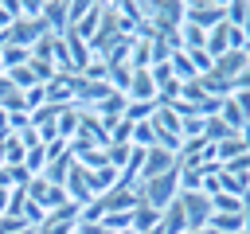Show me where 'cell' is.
Listing matches in <instances>:
<instances>
[{
	"label": "cell",
	"mask_w": 250,
	"mask_h": 234,
	"mask_svg": "<svg viewBox=\"0 0 250 234\" xmlns=\"http://www.w3.org/2000/svg\"><path fill=\"white\" fill-rule=\"evenodd\" d=\"M137 191H141V199H145L148 207H156V211L172 207L176 195H180V168H172V172H164V176H156V179H145Z\"/></svg>",
	"instance_id": "cell-1"
},
{
	"label": "cell",
	"mask_w": 250,
	"mask_h": 234,
	"mask_svg": "<svg viewBox=\"0 0 250 234\" xmlns=\"http://www.w3.org/2000/svg\"><path fill=\"white\" fill-rule=\"evenodd\" d=\"M121 39H129V35H121V23H117V4H102V23H98V31H94V39H90V51H94V58H105Z\"/></svg>",
	"instance_id": "cell-2"
},
{
	"label": "cell",
	"mask_w": 250,
	"mask_h": 234,
	"mask_svg": "<svg viewBox=\"0 0 250 234\" xmlns=\"http://www.w3.org/2000/svg\"><path fill=\"white\" fill-rule=\"evenodd\" d=\"M176 203H180V211H184V218H188V230H203V226L211 222V214H215L211 195H203V191H180Z\"/></svg>",
	"instance_id": "cell-3"
},
{
	"label": "cell",
	"mask_w": 250,
	"mask_h": 234,
	"mask_svg": "<svg viewBox=\"0 0 250 234\" xmlns=\"http://www.w3.org/2000/svg\"><path fill=\"white\" fill-rule=\"evenodd\" d=\"M184 23H191V27H203V31H211V27L227 23V4H211V0H191V4H184Z\"/></svg>",
	"instance_id": "cell-4"
},
{
	"label": "cell",
	"mask_w": 250,
	"mask_h": 234,
	"mask_svg": "<svg viewBox=\"0 0 250 234\" xmlns=\"http://www.w3.org/2000/svg\"><path fill=\"white\" fill-rule=\"evenodd\" d=\"M23 191H27V199H31V203H39L47 214H51V211H59V207L66 203V191H62V187H55V183H47L43 176H31Z\"/></svg>",
	"instance_id": "cell-5"
},
{
	"label": "cell",
	"mask_w": 250,
	"mask_h": 234,
	"mask_svg": "<svg viewBox=\"0 0 250 234\" xmlns=\"http://www.w3.org/2000/svg\"><path fill=\"white\" fill-rule=\"evenodd\" d=\"M172 168H180V160H176V152H168V148H145V168H141V183L145 179H156V176H164V172H172Z\"/></svg>",
	"instance_id": "cell-6"
},
{
	"label": "cell",
	"mask_w": 250,
	"mask_h": 234,
	"mask_svg": "<svg viewBox=\"0 0 250 234\" xmlns=\"http://www.w3.org/2000/svg\"><path fill=\"white\" fill-rule=\"evenodd\" d=\"M62 191H66V199L74 203V207H86L94 195H90V172L82 168V164H70V172H66V183H62Z\"/></svg>",
	"instance_id": "cell-7"
},
{
	"label": "cell",
	"mask_w": 250,
	"mask_h": 234,
	"mask_svg": "<svg viewBox=\"0 0 250 234\" xmlns=\"http://www.w3.org/2000/svg\"><path fill=\"white\" fill-rule=\"evenodd\" d=\"M70 160L74 164H82L86 172H98V168H105L109 160H105V148H98V144H90V140H70Z\"/></svg>",
	"instance_id": "cell-8"
},
{
	"label": "cell",
	"mask_w": 250,
	"mask_h": 234,
	"mask_svg": "<svg viewBox=\"0 0 250 234\" xmlns=\"http://www.w3.org/2000/svg\"><path fill=\"white\" fill-rule=\"evenodd\" d=\"M62 43H66V58H70V74H82L90 62H94V51H90V43L86 39H78L74 31H66L62 35Z\"/></svg>",
	"instance_id": "cell-9"
},
{
	"label": "cell",
	"mask_w": 250,
	"mask_h": 234,
	"mask_svg": "<svg viewBox=\"0 0 250 234\" xmlns=\"http://www.w3.org/2000/svg\"><path fill=\"white\" fill-rule=\"evenodd\" d=\"M125 101H160V98H156L152 70H133V78H129V90H125Z\"/></svg>",
	"instance_id": "cell-10"
},
{
	"label": "cell",
	"mask_w": 250,
	"mask_h": 234,
	"mask_svg": "<svg viewBox=\"0 0 250 234\" xmlns=\"http://www.w3.org/2000/svg\"><path fill=\"white\" fill-rule=\"evenodd\" d=\"M43 31H47V27H43V20H16V23H12V31H8L4 39H8V43H16V47H27V51H31V43H35Z\"/></svg>",
	"instance_id": "cell-11"
},
{
	"label": "cell",
	"mask_w": 250,
	"mask_h": 234,
	"mask_svg": "<svg viewBox=\"0 0 250 234\" xmlns=\"http://www.w3.org/2000/svg\"><path fill=\"white\" fill-rule=\"evenodd\" d=\"M246 66H250V62H246V51H227L223 58H215L211 74H215V78H223V82H234Z\"/></svg>",
	"instance_id": "cell-12"
},
{
	"label": "cell",
	"mask_w": 250,
	"mask_h": 234,
	"mask_svg": "<svg viewBox=\"0 0 250 234\" xmlns=\"http://www.w3.org/2000/svg\"><path fill=\"white\" fill-rule=\"evenodd\" d=\"M78 140H90V144H98V148H105V144H109L105 125H102L90 109H82V117H78Z\"/></svg>",
	"instance_id": "cell-13"
},
{
	"label": "cell",
	"mask_w": 250,
	"mask_h": 234,
	"mask_svg": "<svg viewBox=\"0 0 250 234\" xmlns=\"http://www.w3.org/2000/svg\"><path fill=\"white\" fill-rule=\"evenodd\" d=\"M121 183V172L113 168V164H105V168H98V172H90V195L94 199H102V195H109L113 187Z\"/></svg>",
	"instance_id": "cell-14"
},
{
	"label": "cell",
	"mask_w": 250,
	"mask_h": 234,
	"mask_svg": "<svg viewBox=\"0 0 250 234\" xmlns=\"http://www.w3.org/2000/svg\"><path fill=\"white\" fill-rule=\"evenodd\" d=\"M156 226H160V211H156V207H148V203L141 199V203L133 207L129 230H133V234H148V230H156Z\"/></svg>",
	"instance_id": "cell-15"
},
{
	"label": "cell",
	"mask_w": 250,
	"mask_h": 234,
	"mask_svg": "<svg viewBox=\"0 0 250 234\" xmlns=\"http://www.w3.org/2000/svg\"><path fill=\"white\" fill-rule=\"evenodd\" d=\"M180 117H176V109L172 105H156V113H152V129L160 133V136H176L180 140Z\"/></svg>",
	"instance_id": "cell-16"
},
{
	"label": "cell",
	"mask_w": 250,
	"mask_h": 234,
	"mask_svg": "<svg viewBox=\"0 0 250 234\" xmlns=\"http://www.w3.org/2000/svg\"><path fill=\"white\" fill-rule=\"evenodd\" d=\"M43 27H47L51 35H66V4L47 0V4H43Z\"/></svg>",
	"instance_id": "cell-17"
},
{
	"label": "cell",
	"mask_w": 250,
	"mask_h": 234,
	"mask_svg": "<svg viewBox=\"0 0 250 234\" xmlns=\"http://www.w3.org/2000/svg\"><path fill=\"white\" fill-rule=\"evenodd\" d=\"M27 62H31V51L4 39V47H0V70L8 74V70H20V66H27Z\"/></svg>",
	"instance_id": "cell-18"
},
{
	"label": "cell",
	"mask_w": 250,
	"mask_h": 234,
	"mask_svg": "<svg viewBox=\"0 0 250 234\" xmlns=\"http://www.w3.org/2000/svg\"><path fill=\"white\" fill-rule=\"evenodd\" d=\"M160 234H188V218H184L180 203H172V207L160 211Z\"/></svg>",
	"instance_id": "cell-19"
},
{
	"label": "cell",
	"mask_w": 250,
	"mask_h": 234,
	"mask_svg": "<svg viewBox=\"0 0 250 234\" xmlns=\"http://www.w3.org/2000/svg\"><path fill=\"white\" fill-rule=\"evenodd\" d=\"M23 160H27V144L16 133H8L4 136V168H23Z\"/></svg>",
	"instance_id": "cell-20"
},
{
	"label": "cell",
	"mask_w": 250,
	"mask_h": 234,
	"mask_svg": "<svg viewBox=\"0 0 250 234\" xmlns=\"http://www.w3.org/2000/svg\"><path fill=\"white\" fill-rule=\"evenodd\" d=\"M215 234H246V218L242 214H211L207 222Z\"/></svg>",
	"instance_id": "cell-21"
},
{
	"label": "cell",
	"mask_w": 250,
	"mask_h": 234,
	"mask_svg": "<svg viewBox=\"0 0 250 234\" xmlns=\"http://www.w3.org/2000/svg\"><path fill=\"white\" fill-rule=\"evenodd\" d=\"M98 23H102V4H90V12L82 16V23H78V27H70V31H74L78 39H86V43H90V39H94V31H98Z\"/></svg>",
	"instance_id": "cell-22"
},
{
	"label": "cell",
	"mask_w": 250,
	"mask_h": 234,
	"mask_svg": "<svg viewBox=\"0 0 250 234\" xmlns=\"http://www.w3.org/2000/svg\"><path fill=\"white\" fill-rule=\"evenodd\" d=\"M176 39H180V51H203V43H207V31H203V27H191V23H184Z\"/></svg>",
	"instance_id": "cell-23"
},
{
	"label": "cell",
	"mask_w": 250,
	"mask_h": 234,
	"mask_svg": "<svg viewBox=\"0 0 250 234\" xmlns=\"http://www.w3.org/2000/svg\"><path fill=\"white\" fill-rule=\"evenodd\" d=\"M203 51L211 55V58H223L230 47H227V23H219V27H211L207 31V43H203Z\"/></svg>",
	"instance_id": "cell-24"
},
{
	"label": "cell",
	"mask_w": 250,
	"mask_h": 234,
	"mask_svg": "<svg viewBox=\"0 0 250 234\" xmlns=\"http://www.w3.org/2000/svg\"><path fill=\"white\" fill-rule=\"evenodd\" d=\"M215 148V160H219V168L223 164H230V160H238L242 152H246V144L238 140V136H230V140H219V144H211Z\"/></svg>",
	"instance_id": "cell-25"
},
{
	"label": "cell",
	"mask_w": 250,
	"mask_h": 234,
	"mask_svg": "<svg viewBox=\"0 0 250 234\" xmlns=\"http://www.w3.org/2000/svg\"><path fill=\"white\" fill-rule=\"evenodd\" d=\"M70 164H74V160H70V152H66V156H59V160H51V164L43 168V179H47V183H55V187H62V183H66Z\"/></svg>",
	"instance_id": "cell-26"
},
{
	"label": "cell",
	"mask_w": 250,
	"mask_h": 234,
	"mask_svg": "<svg viewBox=\"0 0 250 234\" xmlns=\"http://www.w3.org/2000/svg\"><path fill=\"white\" fill-rule=\"evenodd\" d=\"M219 117H223V121H227L234 133H242V125H246V113L238 109V101H234V98H223V105H219Z\"/></svg>",
	"instance_id": "cell-27"
},
{
	"label": "cell",
	"mask_w": 250,
	"mask_h": 234,
	"mask_svg": "<svg viewBox=\"0 0 250 234\" xmlns=\"http://www.w3.org/2000/svg\"><path fill=\"white\" fill-rule=\"evenodd\" d=\"M211 207H215V214H242V207H246V199H238V195H211Z\"/></svg>",
	"instance_id": "cell-28"
},
{
	"label": "cell",
	"mask_w": 250,
	"mask_h": 234,
	"mask_svg": "<svg viewBox=\"0 0 250 234\" xmlns=\"http://www.w3.org/2000/svg\"><path fill=\"white\" fill-rule=\"evenodd\" d=\"M230 136H238V133H234V129H230V125H227L219 113H215V117H207V140H211V144H219V140H230Z\"/></svg>",
	"instance_id": "cell-29"
},
{
	"label": "cell",
	"mask_w": 250,
	"mask_h": 234,
	"mask_svg": "<svg viewBox=\"0 0 250 234\" xmlns=\"http://www.w3.org/2000/svg\"><path fill=\"white\" fill-rule=\"evenodd\" d=\"M133 148H152L156 144V133H152V121H137L133 125V136H129Z\"/></svg>",
	"instance_id": "cell-30"
},
{
	"label": "cell",
	"mask_w": 250,
	"mask_h": 234,
	"mask_svg": "<svg viewBox=\"0 0 250 234\" xmlns=\"http://www.w3.org/2000/svg\"><path fill=\"white\" fill-rule=\"evenodd\" d=\"M43 168H47V152H43V144H35V148H27V160H23V172H27V176H43Z\"/></svg>",
	"instance_id": "cell-31"
},
{
	"label": "cell",
	"mask_w": 250,
	"mask_h": 234,
	"mask_svg": "<svg viewBox=\"0 0 250 234\" xmlns=\"http://www.w3.org/2000/svg\"><path fill=\"white\" fill-rule=\"evenodd\" d=\"M43 105H47V86L23 90V109H27V113H35V109H43Z\"/></svg>",
	"instance_id": "cell-32"
},
{
	"label": "cell",
	"mask_w": 250,
	"mask_h": 234,
	"mask_svg": "<svg viewBox=\"0 0 250 234\" xmlns=\"http://www.w3.org/2000/svg\"><path fill=\"white\" fill-rule=\"evenodd\" d=\"M129 152H133V144H105V160L121 172L125 168V160H129Z\"/></svg>",
	"instance_id": "cell-33"
},
{
	"label": "cell",
	"mask_w": 250,
	"mask_h": 234,
	"mask_svg": "<svg viewBox=\"0 0 250 234\" xmlns=\"http://www.w3.org/2000/svg\"><path fill=\"white\" fill-rule=\"evenodd\" d=\"M246 16H250V4H242V0L227 4V23H230V27H242V23H246Z\"/></svg>",
	"instance_id": "cell-34"
},
{
	"label": "cell",
	"mask_w": 250,
	"mask_h": 234,
	"mask_svg": "<svg viewBox=\"0 0 250 234\" xmlns=\"http://www.w3.org/2000/svg\"><path fill=\"white\" fill-rule=\"evenodd\" d=\"M129 136H133V121L121 117V121L109 129V144H129Z\"/></svg>",
	"instance_id": "cell-35"
},
{
	"label": "cell",
	"mask_w": 250,
	"mask_h": 234,
	"mask_svg": "<svg viewBox=\"0 0 250 234\" xmlns=\"http://www.w3.org/2000/svg\"><path fill=\"white\" fill-rule=\"evenodd\" d=\"M86 12H90V4H86V0H74V4H66V31H70V27H78Z\"/></svg>",
	"instance_id": "cell-36"
},
{
	"label": "cell",
	"mask_w": 250,
	"mask_h": 234,
	"mask_svg": "<svg viewBox=\"0 0 250 234\" xmlns=\"http://www.w3.org/2000/svg\"><path fill=\"white\" fill-rule=\"evenodd\" d=\"M188 58H191V66H195V74L203 78V74H211V66H215V58L207 55V51H188Z\"/></svg>",
	"instance_id": "cell-37"
},
{
	"label": "cell",
	"mask_w": 250,
	"mask_h": 234,
	"mask_svg": "<svg viewBox=\"0 0 250 234\" xmlns=\"http://www.w3.org/2000/svg\"><path fill=\"white\" fill-rule=\"evenodd\" d=\"M16 20H20V12H16V0H8V4H0V35H8Z\"/></svg>",
	"instance_id": "cell-38"
},
{
	"label": "cell",
	"mask_w": 250,
	"mask_h": 234,
	"mask_svg": "<svg viewBox=\"0 0 250 234\" xmlns=\"http://www.w3.org/2000/svg\"><path fill=\"white\" fill-rule=\"evenodd\" d=\"M20 230H27L20 214H0V234H20Z\"/></svg>",
	"instance_id": "cell-39"
},
{
	"label": "cell",
	"mask_w": 250,
	"mask_h": 234,
	"mask_svg": "<svg viewBox=\"0 0 250 234\" xmlns=\"http://www.w3.org/2000/svg\"><path fill=\"white\" fill-rule=\"evenodd\" d=\"M223 172H230V176H250V152H242L238 160H230V164H223Z\"/></svg>",
	"instance_id": "cell-40"
},
{
	"label": "cell",
	"mask_w": 250,
	"mask_h": 234,
	"mask_svg": "<svg viewBox=\"0 0 250 234\" xmlns=\"http://www.w3.org/2000/svg\"><path fill=\"white\" fill-rule=\"evenodd\" d=\"M238 140H242V144H246V152H250V121L242 125V133H238Z\"/></svg>",
	"instance_id": "cell-41"
},
{
	"label": "cell",
	"mask_w": 250,
	"mask_h": 234,
	"mask_svg": "<svg viewBox=\"0 0 250 234\" xmlns=\"http://www.w3.org/2000/svg\"><path fill=\"white\" fill-rule=\"evenodd\" d=\"M242 35H246V43H250V16H246V23H242Z\"/></svg>",
	"instance_id": "cell-42"
},
{
	"label": "cell",
	"mask_w": 250,
	"mask_h": 234,
	"mask_svg": "<svg viewBox=\"0 0 250 234\" xmlns=\"http://www.w3.org/2000/svg\"><path fill=\"white\" fill-rule=\"evenodd\" d=\"M188 234H215V230H211V226H203V230H188Z\"/></svg>",
	"instance_id": "cell-43"
},
{
	"label": "cell",
	"mask_w": 250,
	"mask_h": 234,
	"mask_svg": "<svg viewBox=\"0 0 250 234\" xmlns=\"http://www.w3.org/2000/svg\"><path fill=\"white\" fill-rule=\"evenodd\" d=\"M0 168H4V136H0Z\"/></svg>",
	"instance_id": "cell-44"
},
{
	"label": "cell",
	"mask_w": 250,
	"mask_h": 234,
	"mask_svg": "<svg viewBox=\"0 0 250 234\" xmlns=\"http://www.w3.org/2000/svg\"><path fill=\"white\" fill-rule=\"evenodd\" d=\"M246 62H250V43H246Z\"/></svg>",
	"instance_id": "cell-45"
},
{
	"label": "cell",
	"mask_w": 250,
	"mask_h": 234,
	"mask_svg": "<svg viewBox=\"0 0 250 234\" xmlns=\"http://www.w3.org/2000/svg\"><path fill=\"white\" fill-rule=\"evenodd\" d=\"M148 234H160V226H156V230H148Z\"/></svg>",
	"instance_id": "cell-46"
},
{
	"label": "cell",
	"mask_w": 250,
	"mask_h": 234,
	"mask_svg": "<svg viewBox=\"0 0 250 234\" xmlns=\"http://www.w3.org/2000/svg\"><path fill=\"white\" fill-rule=\"evenodd\" d=\"M0 47H4V35H0ZM0 74H4V70H0Z\"/></svg>",
	"instance_id": "cell-47"
}]
</instances>
